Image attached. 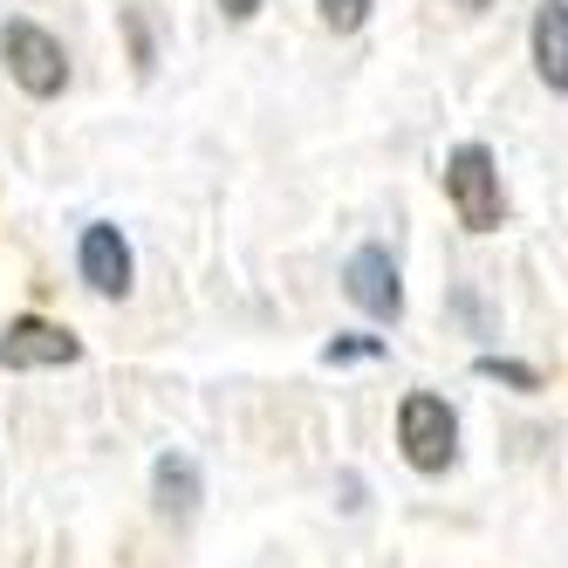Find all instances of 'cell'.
Here are the masks:
<instances>
[{"label": "cell", "instance_id": "cell-6", "mask_svg": "<svg viewBox=\"0 0 568 568\" xmlns=\"http://www.w3.org/2000/svg\"><path fill=\"white\" fill-rule=\"evenodd\" d=\"M343 288L363 315H377V322H397L404 315V281H397V261L384 247H356L349 267H343Z\"/></svg>", "mask_w": 568, "mask_h": 568}, {"label": "cell", "instance_id": "cell-5", "mask_svg": "<svg viewBox=\"0 0 568 568\" xmlns=\"http://www.w3.org/2000/svg\"><path fill=\"white\" fill-rule=\"evenodd\" d=\"M75 356H83V343L69 329H55V322H42V315H21V322L0 329V371H62Z\"/></svg>", "mask_w": 568, "mask_h": 568}, {"label": "cell", "instance_id": "cell-3", "mask_svg": "<svg viewBox=\"0 0 568 568\" xmlns=\"http://www.w3.org/2000/svg\"><path fill=\"white\" fill-rule=\"evenodd\" d=\"M0 62H8V75L28 90V97H62V83H69V55H62V42L49 28H34V21H8L0 28Z\"/></svg>", "mask_w": 568, "mask_h": 568}, {"label": "cell", "instance_id": "cell-4", "mask_svg": "<svg viewBox=\"0 0 568 568\" xmlns=\"http://www.w3.org/2000/svg\"><path fill=\"white\" fill-rule=\"evenodd\" d=\"M75 267H83V281H90L103 302H124V295H131V274H138L131 240L116 233L110 220H90V226H83V240H75Z\"/></svg>", "mask_w": 568, "mask_h": 568}, {"label": "cell", "instance_id": "cell-11", "mask_svg": "<svg viewBox=\"0 0 568 568\" xmlns=\"http://www.w3.org/2000/svg\"><path fill=\"white\" fill-rule=\"evenodd\" d=\"M322 356L329 363H371V356H384V336H336Z\"/></svg>", "mask_w": 568, "mask_h": 568}, {"label": "cell", "instance_id": "cell-2", "mask_svg": "<svg viewBox=\"0 0 568 568\" xmlns=\"http://www.w3.org/2000/svg\"><path fill=\"white\" fill-rule=\"evenodd\" d=\"M397 445H404V459H412L418 473H445L459 459V418H453V404H445L438 390H412L397 404Z\"/></svg>", "mask_w": 568, "mask_h": 568}, {"label": "cell", "instance_id": "cell-9", "mask_svg": "<svg viewBox=\"0 0 568 568\" xmlns=\"http://www.w3.org/2000/svg\"><path fill=\"white\" fill-rule=\"evenodd\" d=\"M479 377H494V384H514V390H541V371L535 363H507V356H479L473 363Z\"/></svg>", "mask_w": 568, "mask_h": 568}, {"label": "cell", "instance_id": "cell-1", "mask_svg": "<svg viewBox=\"0 0 568 568\" xmlns=\"http://www.w3.org/2000/svg\"><path fill=\"white\" fill-rule=\"evenodd\" d=\"M445 199H453V213L466 233H494L507 220V192H500V165L486 144H459L445 158Z\"/></svg>", "mask_w": 568, "mask_h": 568}, {"label": "cell", "instance_id": "cell-7", "mask_svg": "<svg viewBox=\"0 0 568 568\" xmlns=\"http://www.w3.org/2000/svg\"><path fill=\"white\" fill-rule=\"evenodd\" d=\"M535 69L555 97H568V0H541L535 8Z\"/></svg>", "mask_w": 568, "mask_h": 568}, {"label": "cell", "instance_id": "cell-8", "mask_svg": "<svg viewBox=\"0 0 568 568\" xmlns=\"http://www.w3.org/2000/svg\"><path fill=\"white\" fill-rule=\"evenodd\" d=\"M199 494H206V486H199V466L185 459V453H158V466H151V500H158V514H192L199 507Z\"/></svg>", "mask_w": 568, "mask_h": 568}, {"label": "cell", "instance_id": "cell-14", "mask_svg": "<svg viewBox=\"0 0 568 568\" xmlns=\"http://www.w3.org/2000/svg\"><path fill=\"white\" fill-rule=\"evenodd\" d=\"M453 8H466V14H479V8H494V0H453Z\"/></svg>", "mask_w": 568, "mask_h": 568}, {"label": "cell", "instance_id": "cell-10", "mask_svg": "<svg viewBox=\"0 0 568 568\" xmlns=\"http://www.w3.org/2000/svg\"><path fill=\"white\" fill-rule=\"evenodd\" d=\"M371 8L377 0H322V21H329L336 34H356L363 21H371Z\"/></svg>", "mask_w": 568, "mask_h": 568}, {"label": "cell", "instance_id": "cell-12", "mask_svg": "<svg viewBox=\"0 0 568 568\" xmlns=\"http://www.w3.org/2000/svg\"><path fill=\"white\" fill-rule=\"evenodd\" d=\"M124 28H131V55H138V75H151V21L131 8V14H124Z\"/></svg>", "mask_w": 568, "mask_h": 568}, {"label": "cell", "instance_id": "cell-13", "mask_svg": "<svg viewBox=\"0 0 568 568\" xmlns=\"http://www.w3.org/2000/svg\"><path fill=\"white\" fill-rule=\"evenodd\" d=\"M220 8H226V21H254V14H261V0H220Z\"/></svg>", "mask_w": 568, "mask_h": 568}]
</instances>
